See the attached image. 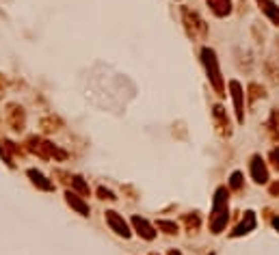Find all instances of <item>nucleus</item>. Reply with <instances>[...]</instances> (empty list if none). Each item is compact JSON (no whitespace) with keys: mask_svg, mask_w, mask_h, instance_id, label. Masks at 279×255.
Segmentation results:
<instances>
[{"mask_svg":"<svg viewBox=\"0 0 279 255\" xmlns=\"http://www.w3.org/2000/svg\"><path fill=\"white\" fill-rule=\"evenodd\" d=\"M202 59H204L206 71H208V80L214 87V91H217L219 95H225V87H223V76H221V69H219L217 52H214L212 48H204V50H202Z\"/></svg>","mask_w":279,"mask_h":255,"instance_id":"f03ea898","label":"nucleus"},{"mask_svg":"<svg viewBox=\"0 0 279 255\" xmlns=\"http://www.w3.org/2000/svg\"><path fill=\"white\" fill-rule=\"evenodd\" d=\"M182 18L186 24V33L193 39H206L208 37V24H206L195 11H190L188 7H182Z\"/></svg>","mask_w":279,"mask_h":255,"instance_id":"7ed1b4c3","label":"nucleus"},{"mask_svg":"<svg viewBox=\"0 0 279 255\" xmlns=\"http://www.w3.org/2000/svg\"><path fill=\"white\" fill-rule=\"evenodd\" d=\"M212 115H214V123H217V132L221 134V137H229V134H232V125H229V119L225 115V108H223V106H214Z\"/></svg>","mask_w":279,"mask_h":255,"instance_id":"0eeeda50","label":"nucleus"},{"mask_svg":"<svg viewBox=\"0 0 279 255\" xmlns=\"http://www.w3.org/2000/svg\"><path fill=\"white\" fill-rule=\"evenodd\" d=\"M266 128H268L270 137H273L275 141H279V110H277V108L273 110V113H270V119H268Z\"/></svg>","mask_w":279,"mask_h":255,"instance_id":"4468645a","label":"nucleus"},{"mask_svg":"<svg viewBox=\"0 0 279 255\" xmlns=\"http://www.w3.org/2000/svg\"><path fill=\"white\" fill-rule=\"evenodd\" d=\"M71 186H74L76 190H78V193H81V195H89V186H87L85 184V182H83V178H81V175H74V178H71Z\"/></svg>","mask_w":279,"mask_h":255,"instance_id":"dca6fc26","label":"nucleus"},{"mask_svg":"<svg viewBox=\"0 0 279 255\" xmlns=\"http://www.w3.org/2000/svg\"><path fill=\"white\" fill-rule=\"evenodd\" d=\"M65 201H67L78 214H81V217H89V214H91V208L85 203V199H83L81 195H76L74 190H65Z\"/></svg>","mask_w":279,"mask_h":255,"instance_id":"6e6552de","label":"nucleus"},{"mask_svg":"<svg viewBox=\"0 0 279 255\" xmlns=\"http://www.w3.org/2000/svg\"><path fill=\"white\" fill-rule=\"evenodd\" d=\"M268 162L273 164V169H277V171H279V147H275V149L268 154Z\"/></svg>","mask_w":279,"mask_h":255,"instance_id":"aec40b11","label":"nucleus"},{"mask_svg":"<svg viewBox=\"0 0 279 255\" xmlns=\"http://www.w3.org/2000/svg\"><path fill=\"white\" fill-rule=\"evenodd\" d=\"M229 193L225 186L217 188L214 193V201H212V214H210V232L212 234H221L227 225V219H229Z\"/></svg>","mask_w":279,"mask_h":255,"instance_id":"f257e3e1","label":"nucleus"},{"mask_svg":"<svg viewBox=\"0 0 279 255\" xmlns=\"http://www.w3.org/2000/svg\"><path fill=\"white\" fill-rule=\"evenodd\" d=\"M169 255H182V253H180V251H175V249H173V251H169Z\"/></svg>","mask_w":279,"mask_h":255,"instance_id":"b1692460","label":"nucleus"},{"mask_svg":"<svg viewBox=\"0 0 279 255\" xmlns=\"http://www.w3.org/2000/svg\"><path fill=\"white\" fill-rule=\"evenodd\" d=\"M98 195H100V199H108V201H115V199H117V197H115L113 193H110L108 188H104V186H100V188H98Z\"/></svg>","mask_w":279,"mask_h":255,"instance_id":"412c9836","label":"nucleus"},{"mask_svg":"<svg viewBox=\"0 0 279 255\" xmlns=\"http://www.w3.org/2000/svg\"><path fill=\"white\" fill-rule=\"evenodd\" d=\"M229 188H232V190H243V173L241 171L232 173V178H229Z\"/></svg>","mask_w":279,"mask_h":255,"instance_id":"a211bd4d","label":"nucleus"},{"mask_svg":"<svg viewBox=\"0 0 279 255\" xmlns=\"http://www.w3.org/2000/svg\"><path fill=\"white\" fill-rule=\"evenodd\" d=\"M229 91H232V100H234V108H236V119H238V123H245V104H243L245 93H243L241 82L232 80V82H229Z\"/></svg>","mask_w":279,"mask_h":255,"instance_id":"39448f33","label":"nucleus"},{"mask_svg":"<svg viewBox=\"0 0 279 255\" xmlns=\"http://www.w3.org/2000/svg\"><path fill=\"white\" fill-rule=\"evenodd\" d=\"M184 223H186V227H188L190 234L199 229V217H197V214H193V217H190V214H186V217H184Z\"/></svg>","mask_w":279,"mask_h":255,"instance_id":"6ab92c4d","label":"nucleus"},{"mask_svg":"<svg viewBox=\"0 0 279 255\" xmlns=\"http://www.w3.org/2000/svg\"><path fill=\"white\" fill-rule=\"evenodd\" d=\"M264 89H262V87L258 84V82H251L249 84V102H251V104H253V102H256L258 98H264Z\"/></svg>","mask_w":279,"mask_h":255,"instance_id":"2eb2a0df","label":"nucleus"},{"mask_svg":"<svg viewBox=\"0 0 279 255\" xmlns=\"http://www.w3.org/2000/svg\"><path fill=\"white\" fill-rule=\"evenodd\" d=\"M249 171H251V178L256 184H266L268 182V166L262 160V156H251Z\"/></svg>","mask_w":279,"mask_h":255,"instance_id":"20e7f679","label":"nucleus"},{"mask_svg":"<svg viewBox=\"0 0 279 255\" xmlns=\"http://www.w3.org/2000/svg\"><path fill=\"white\" fill-rule=\"evenodd\" d=\"M28 178H30V182H33L37 188H42V190H54V184H52V182H48L46 175L39 173L37 169H28Z\"/></svg>","mask_w":279,"mask_h":255,"instance_id":"ddd939ff","label":"nucleus"},{"mask_svg":"<svg viewBox=\"0 0 279 255\" xmlns=\"http://www.w3.org/2000/svg\"><path fill=\"white\" fill-rule=\"evenodd\" d=\"M258 5H260V9L268 15V20L273 22L275 26H279V7L275 3H270V0H258Z\"/></svg>","mask_w":279,"mask_h":255,"instance_id":"f8f14e48","label":"nucleus"},{"mask_svg":"<svg viewBox=\"0 0 279 255\" xmlns=\"http://www.w3.org/2000/svg\"><path fill=\"white\" fill-rule=\"evenodd\" d=\"M106 223L110 225V229L117 234V236H124V238H130V227H128V223H126L122 217H119L117 212L113 210H108L106 212Z\"/></svg>","mask_w":279,"mask_h":255,"instance_id":"423d86ee","label":"nucleus"},{"mask_svg":"<svg viewBox=\"0 0 279 255\" xmlns=\"http://www.w3.org/2000/svg\"><path fill=\"white\" fill-rule=\"evenodd\" d=\"M273 225H275V229H277V232H279V217L273 221Z\"/></svg>","mask_w":279,"mask_h":255,"instance_id":"5701e85b","label":"nucleus"},{"mask_svg":"<svg viewBox=\"0 0 279 255\" xmlns=\"http://www.w3.org/2000/svg\"><path fill=\"white\" fill-rule=\"evenodd\" d=\"M270 195H273V197L279 195V182H273V184H270Z\"/></svg>","mask_w":279,"mask_h":255,"instance_id":"4be33fe9","label":"nucleus"},{"mask_svg":"<svg viewBox=\"0 0 279 255\" xmlns=\"http://www.w3.org/2000/svg\"><path fill=\"white\" fill-rule=\"evenodd\" d=\"M132 225H134V229H137V234H139V236H143V238H145V240H154V238H156L154 227H151L145 219L134 217V219H132Z\"/></svg>","mask_w":279,"mask_h":255,"instance_id":"9d476101","label":"nucleus"},{"mask_svg":"<svg viewBox=\"0 0 279 255\" xmlns=\"http://www.w3.org/2000/svg\"><path fill=\"white\" fill-rule=\"evenodd\" d=\"M208 5L217 18H225V15L232 13V3L229 0H208Z\"/></svg>","mask_w":279,"mask_h":255,"instance_id":"9b49d317","label":"nucleus"},{"mask_svg":"<svg viewBox=\"0 0 279 255\" xmlns=\"http://www.w3.org/2000/svg\"><path fill=\"white\" fill-rule=\"evenodd\" d=\"M151 255H156V253H151Z\"/></svg>","mask_w":279,"mask_h":255,"instance_id":"393cba45","label":"nucleus"},{"mask_svg":"<svg viewBox=\"0 0 279 255\" xmlns=\"http://www.w3.org/2000/svg\"><path fill=\"white\" fill-rule=\"evenodd\" d=\"M251 229H256V214H253V212H245V219L236 225V229L232 232V238H238V236L249 234Z\"/></svg>","mask_w":279,"mask_h":255,"instance_id":"1a4fd4ad","label":"nucleus"},{"mask_svg":"<svg viewBox=\"0 0 279 255\" xmlns=\"http://www.w3.org/2000/svg\"><path fill=\"white\" fill-rule=\"evenodd\" d=\"M156 225H158V229H163V232H165V234H169V236L178 234V225H175L173 221H158Z\"/></svg>","mask_w":279,"mask_h":255,"instance_id":"f3484780","label":"nucleus"}]
</instances>
